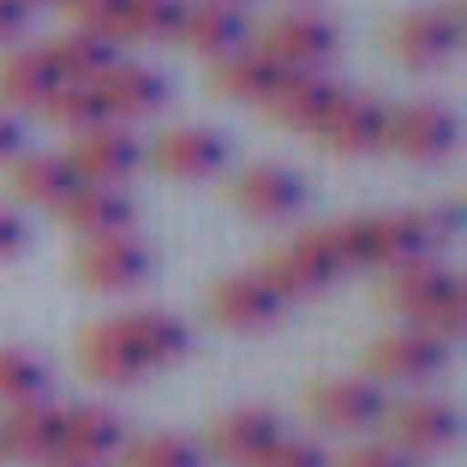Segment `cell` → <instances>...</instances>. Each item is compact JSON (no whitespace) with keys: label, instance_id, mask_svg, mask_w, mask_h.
Masks as SVG:
<instances>
[{"label":"cell","instance_id":"obj_1","mask_svg":"<svg viewBox=\"0 0 467 467\" xmlns=\"http://www.w3.org/2000/svg\"><path fill=\"white\" fill-rule=\"evenodd\" d=\"M443 228L450 222L431 216V210H384V216H354L336 222V246H342V264H371V270H401V264H426L431 252L443 246Z\"/></svg>","mask_w":467,"mask_h":467},{"label":"cell","instance_id":"obj_2","mask_svg":"<svg viewBox=\"0 0 467 467\" xmlns=\"http://www.w3.org/2000/svg\"><path fill=\"white\" fill-rule=\"evenodd\" d=\"M389 306L408 317V330L431 336V342H450L467 330V288L462 275H450L443 264H401L389 270Z\"/></svg>","mask_w":467,"mask_h":467},{"label":"cell","instance_id":"obj_3","mask_svg":"<svg viewBox=\"0 0 467 467\" xmlns=\"http://www.w3.org/2000/svg\"><path fill=\"white\" fill-rule=\"evenodd\" d=\"M342 246H336V234L330 228H312V234H300L294 246H282L275 258H264L258 264V275L275 288V300L288 306V300H306V294H317V288H330V282H342Z\"/></svg>","mask_w":467,"mask_h":467},{"label":"cell","instance_id":"obj_4","mask_svg":"<svg viewBox=\"0 0 467 467\" xmlns=\"http://www.w3.org/2000/svg\"><path fill=\"white\" fill-rule=\"evenodd\" d=\"M252 48H258L264 60H275L282 72H324L342 55V30H336V18L300 6V13H282L275 25H264V36L252 42Z\"/></svg>","mask_w":467,"mask_h":467},{"label":"cell","instance_id":"obj_5","mask_svg":"<svg viewBox=\"0 0 467 467\" xmlns=\"http://www.w3.org/2000/svg\"><path fill=\"white\" fill-rule=\"evenodd\" d=\"M72 275L90 294H138L156 275V252L138 234H102V240H84L78 246Z\"/></svg>","mask_w":467,"mask_h":467},{"label":"cell","instance_id":"obj_6","mask_svg":"<svg viewBox=\"0 0 467 467\" xmlns=\"http://www.w3.org/2000/svg\"><path fill=\"white\" fill-rule=\"evenodd\" d=\"M384 126H389V102L366 97V90H342L312 138L330 156H371V150H384Z\"/></svg>","mask_w":467,"mask_h":467},{"label":"cell","instance_id":"obj_7","mask_svg":"<svg viewBox=\"0 0 467 467\" xmlns=\"http://www.w3.org/2000/svg\"><path fill=\"white\" fill-rule=\"evenodd\" d=\"M389 48L401 67H443L462 48V6H413L389 25Z\"/></svg>","mask_w":467,"mask_h":467},{"label":"cell","instance_id":"obj_8","mask_svg":"<svg viewBox=\"0 0 467 467\" xmlns=\"http://www.w3.org/2000/svg\"><path fill=\"white\" fill-rule=\"evenodd\" d=\"M120 348L138 359V371H156V366H174V359L192 354V330L180 324L174 312H156V306H138V312L109 317Z\"/></svg>","mask_w":467,"mask_h":467},{"label":"cell","instance_id":"obj_9","mask_svg":"<svg viewBox=\"0 0 467 467\" xmlns=\"http://www.w3.org/2000/svg\"><path fill=\"white\" fill-rule=\"evenodd\" d=\"M455 138H462V126L443 102H401V109H389L384 150H401L413 162H438V156L455 150Z\"/></svg>","mask_w":467,"mask_h":467},{"label":"cell","instance_id":"obj_10","mask_svg":"<svg viewBox=\"0 0 467 467\" xmlns=\"http://www.w3.org/2000/svg\"><path fill=\"white\" fill-rule=\"evenodd\" d=\"M384 384H371V378H330V384L312 389V420L330 431H348V438H359V431H378L384 426Z\"/></svg>","mask_w":467,"mask_h":467},{"label":"cell","instance_id":"obj_11","mask_svg":"<svg viewBox=\"0 0 467 467\" xmlns=\"http://www.w3.org/2000/svg\"><path fill=\"white\" fill-rule=\"evenodd\" d=\"M67 162L84 186H126V180L138 174V162H144V144H138L126 126L109 120V126H97V132H84Z\"/></svg>","mask_w":467,"mask_h":467},{"label":"cell","instance_id":"obj_12","mask_svg":"<svg viewBox=\"0 0 467 467\" xmlns=\"http://www.w3.org/2000/svg\"><path fill=\"white\" fill-rule=\"evenodd\" d=\"M150 162L162 168L168 180H186V186H198V180H216L222 168H228V138L210 132V126H174V132L156 138Z\"/></svg>","mask_w":467,"mask_h":467},{"label":"cell","instance_id":"obj_13","mask_svg":"<svg viewBox=\"0 0 467 467\" xmlns=\"http://www.w3.org/2000/svg\"><path fill=\"white\" fill-rule=\"evenodd\" d=\"M384 426H389V450H401L413 462V455H443L455 443V431H462V420H455L450 401H431V396H413L401 401V408L384 413Z\"/></svg>","mask_w":467,"mask_h":467},{"label":"cell","instance_id":"obj_14","mask_svg":"<svg viewBox=\"0 0 467 467\" xmlns=\"http://www.w3.org/2000/svg\"><path fill=\"white\" fill-rule=\"evenodd\" d=\"M282 312H288V306L275 300V288L258 270H234L210 288V317H216L222 330H270Z\"/></svg>","mask_w":467,"mask_h":467},{"label":"cell","instance_id":"obj_15","mask_svg":"<svg viewBox=\"0 0 467 467\" xmlns=\"http://www.w3.org/2000/svg\"><path fill=\"white\" fill-rule=\"evenodd\" d=\"M246 13L240 6H228V0H186V18H180V48H192V55H204L210 67L228 55H240L246 48Z\"/></svg>","mask_w":467,"mask_h":467},{"label":"cell","instance_id":"obj_16","mask_svg":"<svg viewBox=\"0 0 467 467\" xmlns=\"http://www.w3.org/2000/svg\"><path fill=\"white\" fill-rule=\"evenodd\" d=\"M443 348L450 342H431V336H420V330H389L384 342L371 348V384H431L443 371Z\"/></svg>","mask_w":467,"mask_h":467},{"label":"cell","instance_id":"obj_17","mask_svg":"<svg viewBox=\"0 0 467 467\" xmlns=\"http://www.w3.org/2000/svg\"><path fill=\"white\" fill-rule=\"evenodd\" d=\"M234 204L246 210L252 222H288L306 210V180L282 162H258L234 180Z\"/></svg>","mask_w":467,"mask_h":467},{"label":"cell","instance_id":"obj_18","mask_svg":"<svg viewBox=\"0 0 467 467\" xmlns=\"http://www.w3.org/2000/svg\"><path fill=\"white\" fill-rule=\"evenodd\" d=\"M120 450H126V426H120V413L97 408V401H90V408L60 413V462L109 467Z\"/></svg>","mask_w":467,"mask_h":467},{"label":"cell","instance_id":"obj_19","mask_svg":"<svg viewBox=\"0 0 467 467\" xmlns=\"http://www.w3.org/2000/svg\"><path fill=\"white\" fill-rule=\"evenodd\" d=\"M0 455L6 462H30V467L60 462V408H48V401L6 408V420H0Z\"/></svg>","mask_w":467,"mask_h":467},{"label":"cell","instance_id":"obj_20","mask_svg":"<svg viewBox=\"0 0 467 467\" xmlns=\"http://www.w3.org/2000/svg\"><path fill=\"white\" fill-rule=\"evenodd\" d=\"M97 90H102V109H109L114 126L150 120V114L168 109V78H162L156 67H132V60H114L109 78H102Z\"/></svg>","mask_w":467,"mask_h":467},{"label":"cell","instance_id":"obj_21","mask_svg":"<svg viewBox=\"0 0 467 467\" xmlns=\"http://www.w3.org/2000/svg\"><path fill=\"white\" fill-rule=\"evenodd\" d=\"M60 222H67L78 240H102V234H132V198L120 192V186H72L67 198H60Z\"/></svg>","mask_w":467,"mask_h":467},{"label":"cell","instance_id":"obj_22","mask_svg":"<svg viewBox=\"0 0 467 467\" xmlns=\"http://www.w3.org/2000/svg\"><path fill=\"white\" fill-rule=\"evenodd\" d=\"M55 84H60V72H55V60H48L42 42H13V48L0 55V109L6 114L42 109Z\"/></svg>","mask_w":467,"mask_h":467},{"label":"cell","instance_id":"obj_23","mask_svg":"<svg viewBox=\"0 0 467 467\" xmlns=\"http://www.w3.org/2000/svg\"><path fill=\"white\" fill-rule=\"evenodd\" d=\"M342 97V84H330L324 72H288V78L270 90L264 114L275 126H294V132H317V120L330 114V102Z\"/></svg>","mask_w":467,"mask_h":467},{"label":"cell","instance_id":"obj_24","mask_svg":"<svg viewBox=\"0 0 467 467\" xmlns=\"http://www.w3.org/2000/svg\"><path fill=\"white\" fill-rule=\"evenodd\" d=\"M72 186H78V174H72V162L60 150H18L13 162H6V192H13L18 204H48L55 210Z\"/></svg>","mask_w":467,"mask_h":467},{"label":"cell","instance_id":"obj_25","mask_svg":"<svg viewBox=\"0 0 467 467\" xmlns=\"http://www.w3.org/2000/svg\"><path fill=\"white\" fill-rule=\"evenodd\" d=\"M275 438H282V420H275L270 408H234V413H222L216 426H210V450H216L222 462H234V467H252Z\"/></svg>","mask_w":467,"mask_h":467},{"label":"cell","instance_id":"obj_26","mask_svg":"<svg viewBox=\"0 0 467 467\" xmlns=\"http://www.w3.org/2000/svg\"><path fill=\"white\" fill-rule=\"evenodd\" d=\"M42 48H48V60H55L60 84H102V78H109V67L120 60V48H114L109 36H97V30H78V25H72L67 36L42 42Z\"/></svg>","mask_w":467,"mask_h":467},{"label":"cell","instance_id":"obj_27","mask_svg":"<svg viewBox=\"0 0 467 467\" xmlns=\"http://www.w3.org/2000/svg\"><path fill=\"white\" fill-rule=\"evenodd\" d=\"M288 78V72L275 67V60H264L258 48H240V55H228V60H216V72H210V90H222V97H234V102H252V109H264L270 102V90Z\"/></svg>","mask_w":467,"mask_h":467},{"label":"cell","instance_id":"obj_28","mask_svg":"<svg viewBox=\"0 0 467 467\" xmlns=\"http://www.w3.org/2000/svg\"><path fill=\"white\" fill-rule=\"evenodd\" d=\"M78 366H84V378H97V384H109V389H126V384L144 378L138 359L120 348V336H114L109 317H97V324L78 336Z\"/></svg>","mask_w":467,"mask_h":467},{"label":"cell","instance_id":"obj_29","mask_svg":"<svg viewBox=\"0 0 467 467\" xmlns=\"http://www.w3.org/2000/svg\"><path fill=\"white\" fill-rule=\"evenodd\" d=\"M36 114L55 126V132H72V138L109 126V109H102V90H97V84H55V90H48V102H42Z\"/></svg>","mask_w":467,"mask_h":467},{"label":"cell","instance_id":"obj_30","mask_svg":"<svg viewBox=\"0 0 467 467\" xmlns=\"http://www.w3.org/2000/svg\"><path fill=\"white\" fill-rule=\"evenodd\" d=\"M0 401L25 408V401H48V366L25 348H0Z\"/></svg>","mask_w":467,"mask_h":467},{"label":"cell","instance_id":"obj_31","mask_svg":"<svg viewBox=\"0 0 467 467\" xmlns=\"http://www.w3.org/2000/svg\"><path fill=\"white\" fill-rule=\"evenodd\" d=\"M120 467H204V450L180 431H156V438H138L120 450Z\"/></svg>","mask_w":467,"mask_h":467},{"label":"cell","instance_id":"obj_32","mask_svg":"<svg viewBox=\"0 0 467 467\" xmlns=\"http://www.w3.org/2000/svg\"><path fill=\"white\" fill-rule=\"evenodd\" d=\"M186 0H126V42H174Z\"/></svg>","mask_w":467,"mask_h":467},{"label":"cell","instance_id":"obj_33","mask_svg":"<svg viewBox=\"0 0 467 467\" xmlns=\"http://www.w3.org/2000/svg\"><path fill=\"white\" fill-rule=\"evenodd\" d=\"M72 13V25L78 30H97V36H109L114 48L126 42V0H60Z\"/></svg>","mask_w":467,"mask_h":467},{"label":"cell","instance_id":"obj_34","mask_svg":"<svg viewBox=\"0 0 467 467\" xmlns=\"http://www.w3.org/2000/svg\"><path fill=\"white\" fill-rule=\"evenodd\" d=\"M252 467H330V455L317 450L312 438H288V431H282V438H275Z\"/></svg>","mask_w":467,"mask_h":467},{"label":"cell","instance_id":"obj_35","mask_svg":"<svg viewBox=\"0 0 467 467\" xmlns=\"http://www.w3.org/2000/svg\"><path fill=\"white\" fill-rule=\"evenodd\" d=\"M330 467H408V455L389 450V443H359V450H348L342 462H330Z\"/></svg>","mask_w":467,"mask_h":467},{"label":"cell","instance_id":"obj_36","mask_svg":"<svg viewBox=\"0 0 467 467\" xmlns=\"http://www.w3.org/2000/svg\"><path fill=\"white\" fill-rule=\"evenodd\" d=\"M25 240H30V234H25V222H18L13 210H0V264H6V258H18V252H25Z\"/></svg>","mask_w":467,"mask_h":467},{"label":"cell","instance_id":"obj_37","mask_svg":"<svg viewBox=\"0 0 467 467\" xmlns=\"http://www.w3.org/2000/svg\"><path fill=\"white\" fill-rule=\"evenodd\" d=\"M25 25H30V6H18V0H0V42H6V48L25 36Z\"/></svg>","mask_w":467,"mask_h":467},{"label":"cell","instance_id":"obj_38","mask_svg":"<svg viewBox=\"0 0 467 467\" xmlns=\"http://www.w3.org/2000/svg\"><path fill=\"white\" fill-rule=\"evenodd\" d=\"M25 150V132H18V120L6 109H0V162H13V156Z\"/></svg>","mask_w":467,"mask_h":467},{"label":"cell","instance_id":"obj_39","mask_svg":"<svg viewBox=\"0 0 467 467\" xmlns=\"http://www.w3.org/2000/svg\"><path fill=\"white\" fill-rule=\"evenodd\" d=\"M18 6H30V13H36V6H60V0H18Z\"/></svg>","mask_w":467,"mask_h":467},{"label":"cell","instance_id":"obj_40","mask_svg":"<svg viewBox=\"0 0 467 467\" xmlns=\"http://www.w3.org/2000/svg\"><path fill=\"white\" fill-rule=\"evenodd\" d=\"M48 467H78V462H48Z\"/></svg>","mask_w":467,"mask_h":467},{"label":"cell","instance_id":"obj_41","mask_svg":"<svg viewBox=\"0 0 467 467\" xmlns=\"http://www.w3.org/2000/svg\"><path fill=\"white\" fill-rule=\"evenodd\" d=\"M228 6H246V0H228Z\"/></svg>","mask_w":467,"mask_h":467}]
</instances>
